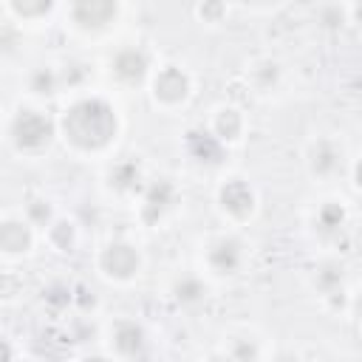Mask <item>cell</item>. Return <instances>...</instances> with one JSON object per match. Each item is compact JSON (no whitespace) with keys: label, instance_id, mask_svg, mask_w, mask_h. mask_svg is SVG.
<instances>
[{"label":"cell","instance_id":"cell-1","mask_svg":"<svg viewBox=\"0 0 362 362\" xmlns=\"http://www.w3.org/2000/svg\"><path fill=\"white\" fill-rule=\"evenodd\" d=\"M57 133L71 156L85 161L105 158L122 136V116L110 96L99 90H82L68 96L57 113Z\"/></svg>","mask_w":362,"mask_h":362},{"label":"cell","instance_id":"cell-2","mask_svg":"<svg viewBox=\"0 0 362 362\" xmlns=\"http://www.w3.org/2000/svg\"><path fill=\"white\" fill-rule=\"evenodd\" d=\"M57 139V116H51L42 105L25 99L6 110L3 141L17 158H40Z\"/></svg>","mask_w":362,"mask_h":362},{"label":"cell","instance_id":"cell-3","mask_svg":"<svg viewBox=\"0 0 362 362\" xmlns=\"http://www.w3.org/2000/svg\"><path fill=\"white\" fill-rule=\"evenodd\" d=\"M124 6L110 0H74L62 6L65 28L82 42H102L122 25Z\"/></svg>","mask_w":362,"mask_h":362},{"label":"cell","instance_id":"cell-4","mask_svg":"<svg viewBox=\"0 0 362 362\" xmlns=\"http://www.w3.org/2000/svg\"><path fill=\"white\" fill-rule=\"evenodd\" d=\"M147 90H150V99H153V105H156L158 110L173 113V110H181V107L192 99L195 82H192V74H189L184 65H178V62H164V65L156 68V74H153Z\"/></svg>","mask_w":362,"mask_h":362},{"label":"cell","instance_id":"cell-5","mask_svg":"<svg viewBox=\"0 0 362 362\" xmlns=\"http://www.w3.org/2000/svg\"><path fill=\"white\" fill-rule=\"evenodd\" d=\"M249 260V246L235 232H218L201 246V263L209 277H238Z\"/></svg>","mask_w":362,"mask_h":362},{"label":"cell","instance_id":"cell-6","mask_svg":"<svg viewBox=\"0 0 362 362\" xmlns=\"http://www.w3.org/2000/svg\"><path fill=\"white\" fill-rule=\"evenodd\" d=\"M156 68L158 65H153V57L141 45H119L116 51H110V57L105 62L107 79L113 85H119V88H141V85H150Z\"/></svg>","mask_w":362,"mask_h":362},{"label":"cell","instance_id":"cell-7","mask_svg":"<svg viewBox=\"0 0 362 362\" xmlns=\"http://www.w3.org/2000/svg\"><path fill=\"white\" fill-rule=\"evenodd\" d=\"M141 266H144V257L139 246L130 240H107L96 252V272L113 286H130L133 280H139Z\"/></svg>","mask_w":362,"mask_h":362},{"label":"cell","instance_id":"cell-8","mask_svg":"<svg viewBox=\"0 0 362 362\" xmlns=\"http://www.w3.org/2000/svg\"><path fill=\"white\" fill-rule=\"evenodd\" d=\"M215 204L232 226H240L255 218L257 212V192L255 187L240 175H226L215 189Z\"/></svg>","mask_w":362,"mask_h":362},{"label":"cell","instance_id":"cell-9","mask_svg":"<svg viewBox=\"0 0 362 362\" xmlns=\"http://www.w3.org/2000/svg\"><path fill=\"white\" fill-rule=\"evenodd\" d=\"M40 229L25 218L23 209H6L0 218V257L6 263H17L28 257L37 246Z\"/></svg>","mask_w":362,"mask_h":362},{"label":"cell","instance_id":"cell-10","mask_svg":"<svg viewBox=\"0 0 362 362\" xmlns=\"http://www.w3.org/2000/svg\"><path fill=\"white\" fill-rule=\"evenodd\" d=\"M107 354L116 359V362H130V359H139L147 348V334L144 328L130 320V317H119L107 325Z\"/></svg>","mask_w":362,"mask_h":362},{"label":"cell","instance_id":"cell-11","mask_svg":"<svg viewBox=\"0 0 362 362\" xmlns=\"http://www.w3.org/2000/svg\"><path fill=\"white\" fill-rule=\"evenodd\" d=\"M23 90H25L28 102H34V105H42V102L65 93L59 62H37V65H31L25 71V76H23Z\"/></svg>","mask_w":362,"mask_h":362},{"label":"cell","instance_id":"cell-12","mask_svg":"<svg viewBox=\"0 0 362 362\" xmlns=\"http://www.w3.org/2000/svg\"><path fill=\"white\" fill-rule=\"evenodd\" d=\"M345 167V147L331 139V136H320L308 144L305 150V170L314 178H334L337 173H342Z\"/></svg>","mask_w":362,"mask_h":362},{"label":"cell","instance_id":"cell-13","mask_svg":"<svg viewBox=\"0 0 362 362\" xmlns=\"http://www.w3.org/2000/svg\"><path fill=\"white\" fill-rule=\"evenodd\" d=\"M178 204V189L167 181V178H158L153 184H147V189L141 192L139 198V215L147 226H158L167 212H173Z\"/></svg>","mask_w":362,"mask_h":362},{"label":"cell","instance_id":"cell-14","mask_svg":"<svg viewBox=\"0 0 362 362\" xmlns=\"http://www.w3.org/2000/svg\"><path fill=\"white\" fill-rule=\"evenodd\" d=\"M3 17H8L14 25H42L54 14H62V6L45 3V0H3L0 3Z\"/></svg>","mask_w":362,"mask_h":362},{"label":"cell","instance_id":"cell-15","mask_svg":"<svg viewBox=\"0 0 362 362\" xmlns=\"http://www.w3.org/2000/svg\"><path fill=\"white\" fill-rule=\"evenodd\" d=\"M206 130H209L223 147H232V144H238V141L243 139V133H246V116H243V110L235 107V105H218V107L212 110V116H209Z\"/></svg>","mask_w":362,"mask_h":362},{"label":"cell","instance_id":"cell-16","mask_svg":"<svg viewBox=\"0 0 362 362\" xmlns=\"http://www.w3.org/2000/svg\"><path fill=\"white\" fill-rule=\"evenodd\" d=\"M105 184H107V189L113 192V195H139L141 198V192L147 189V184H144V175H141V167L136 164V161H116L110 170H107V178H105Z\"/></svg>","mask_w":362,"mask_h":362},{"label":"cell","instance_id":"cell-17","mask_svg":"<svg viewBox=\"0 0 362 362\" xmlns=\"http://www.w3.org/2000/svg\"><path fill=\"white\" fill-rule=\"evenodd\" d=\"M170 294H173V300H175L178 305L192 308V305H201V303L206 300L209 286H206V280H204L201 274H195V272H184V274H178V277L173 280Z\"/></svg>","mask_w":362,"mask_h":362},{"label":"cell","instance_id":"cell-18","mask_svg":"<svg viewBox=\"0 0 362 362\" xmlns=\"http://www.w3.org/2000/svg\"><path fill=\"white\" fill-rule=\"evenodd\" d=\"M249 76H252V85L257 88V93H272L283 82V65L272 57H260L249 65Z\"/></svg>","mask_w":362,"mask_h":362},{"label":"cell","instance_id":"cell-19","mask_svg":"<svg viewBox=\"0 0 362 362\" xmlns=\"http://www.w3.org/2000/svg\"><path fill=\"white\" fill-rule=\"evenodd\" d=\"M223 351L229 362H260V339L255 334L229 337L223 342Z\"/></svg>","mask_w":362,"mask_h":362},{"label":"cell","instance_id":"cell-20","mask_svg":"<svg viewBox=\"0 0 362 362\" xmlns=\"http://www.w3.org/2000/svg\"><path fill=\"white\" fill-rule=\"evenodd\" d=\"M42 238H45L57 252H71L74 243H76V223H74L71 218L57 215V218L51 221V226L42 232Z\"/></svg>","mask_w":362,"mask_h":362},{"label":"cell","instance_id":"cell-21","mask_svg":"<svg viewBox=\"0 0 362 362\" xmlns=\"http://www.w3.org/2000/svg\"><path fill=\"white\" fill-rule=\"evenodd\" d=\"M345 218H348L345 204H342V201H337V198H328V201H322V204H320L314 223H317V229H320V232H339V229L345 226Z\"/></svg>","mask_w":362,"mask_h":362},{"label":"cell","instance_id":"cell-22","mask_svg":"<svg viewBox=\"0 0 362 362\" xmlns=\"http://www.w3.org/2000/svg\"><path fill=\"white\" fill-rule=\"evenodd\" d=\"M229 8L226 6H221V3H209V6H195V14L201 17V20H206V23H221V17L226 14Z\"/></svg>","mask_w":362,"mask_h":362},{"label":"cell","instance_id":"cell-23","mask_svg":"<svg viewBox=\"0 0 362 362\" xmlns=\"http://www.w3.org/2000/svg\"><path fill=\"white\" fill-rule=\"evenodd\" d=\"M351 181H354V187L362 192V156L351 161Z\"/></svg>","mask_w":362,"mask_h":362},{"label":"cell","instance_id":"cell-24","mask_svg":"<svg viewBox=\"0 0 362 362\" xmlns=\"http://www.w3.org/2000/svg\"><path fill=\"white\" fill-rule=\"evenodd\" d=\"M351 314L356 317V322L362 325V291L356 297H351Z\"/></svg>","mask_w":362,"mask_h":362},{"label":"cell","instance_id":"cell-25","mask_svg":"<svg viewBox=\"0 0 362 362\" xmlns=\"http://www.w3.org/2000/svg\"><path fill=\"white\" fill-rule=\"evenodd\" d=\"M76 362H116L110 354H88V356H82V359H76Z\"/></svg>","mask_w":362,"mask_h":362},{"label":"cell","instance_id":"cell-26","mask_svg":"<svg viewBox=\"0 0 362 362\" xmlns=\"http://www.w3.org/2000/svg\"><path fill=\"white\" fill-rule=\"evenodd\" d=\"M348 14H351V23L362 25V6H348Z\"/></svg>","mask_w":362,"mask_h":362},{"label":"cell","instance_id":"cell-27","mask_svg":"<svg viewBox=\"0 0 362 362\" xmlns=\"http://www.w3.org/2000/svg\"><path fill=\"white\" fill-rule=\"evenodd\" d=\"M6 362H37V359H31V356H23V354H20V356H17V359H11V356H8V359H6Z\"/></svg>","mask_w":362,"mask_h":362}]
</instances>
